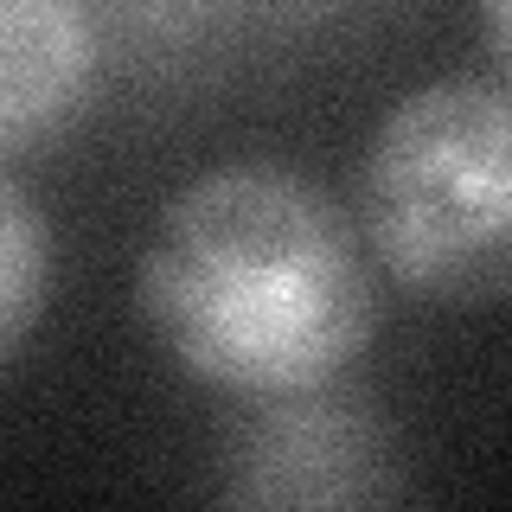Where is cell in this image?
Instances as JSON below:
<instances>
[{
  "label": "cell",
  "mask_w": 512,
  "mask_h": 512,
  "mask_svg": "<svg viewBox=\"0 0 512 512\" xmlns=\"http://www.w3.org/2000/svg\"><path fill=\"white\" fill-rule=\"evenodd\" d=\"M135 308L192 384L282 397L333 384L378 333V276L327 186L276 160H231L160 205Z\"/></svg>",
  "instance_id": "1"
},
{
  "label": "cell",
  "mask_w": 512,
  "mask_h": 512,
  "mask_svg": "<svg viewBox=\"0 0 512 512\" xmlns=\"http://www.w3.org/2000/svg\"><path fill=\"white\" fill-rule=\"evenodd\" d=\"M359 237L429 301H493L512 282V103L500 77H436L372 128Z\"/></svg>",
  "instance_id": "2"
},
{
  "label": "cell",
  "mask_w": 512,
  "mask_h": 512,
  "mask_svg": "<svg viewBox=\"0 0 512 512\" xmlns=\"http://www.w3.org/2000/svg\"><path fill=\"white\" fill-rule=\"evenodd\" d=\"M250 416L231 429L218 500L231 506H372L397 500L391 442L359 397L333 384L282 397H244Z\"/></svg>",
  "instance_id": "3"
},
{
  "label": "cell",
  "mask_w": 512,
  "mask_h": 512,
  "mask_svg": "<svg viewBox=\"0 0 512 512\" xmlns=\"http://www.w3.org/2000/svg\"><path fill=\"white\" fill-rule=\"evenodd\" d=\"M96 90L84 0H0V154L58 141Z\"/></svg>",
  "instance_id": "4"
},
{
  "label": "cell",
  "mask_w": 512,
  "mask_h": 512,
  "mask_svg": "<svg viewBox=\"0 0 512 512\" xmlns=\"http://www.w3.org/2000/svg\"><path fill=\"white\" fill-rule=\"evenodd\" d=\"M45 288H52V231L32 192L13 173H0V365L39 327Z\"/></svg>",
  "instance_id": "5"
},
{
  "label": "cell",
  "mask_w": 512,
  "mask_h": 512,
  "mask_svg": "<svg viewBox=\"0 0 512 512\" xmlns=\"http://www.w3.org/2000/svg\"><path fill=\"white\" fill-rule=\"evenodd\" d=\"M480 13H487V52H493V64H506V0H480Z\"/></svg>",
  "instance_id": "6"
}]
</instances>
